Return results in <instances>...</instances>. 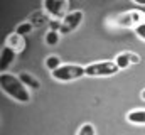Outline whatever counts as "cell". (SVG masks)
Masks as SVG:
<instances>
[{"instance_id": "6da1fadb", "label": "cell", "mask_w": 145, "mask_h": 135, "mask_svg": "<svg viewBox=\"0 0 145 135\" xmlns=\"http://www.w3.org/2000/svg\"><path fill=\"white\" fill-rule=\"evenodd\" d=\"M0 88L7 96H10L12 100L19 101V103H29L32 98L29 88L20 81V78L10 73L0 74Z\"/></svg>"}, {"instance_id": "7a4b0ae2", "label": "cell", "mask_w": 145, "mask_h": 135, "mask_svg": "<svg viewBox=\"0 0 145 135\" xmlns=\"http://www.w3.org/2000/svg\"><path fill=\"white\" fill-rule=\"evenodd\" d=\"M51 76L56 81L68 83V81H74V79H79V78L86 76V73H84V66H79V64H63L57 69H54L51 73Z\"/></svg>"}, {"instance_id": "3957f363", "label": "cell", "mask_w": 145, "mask_h": 135, "mask_svg": "<svg viewBox=\"0 0 145 135\" xmlns=\"http://www.w3.org/2000/svg\"><path fill=\"white\" fill-rule=\"evenodd\" d=\"M120 71V68L115 64V61H96L88 66H84V73L89 78H108Z\"/></svg>"}, {"instance_id": "277c9868", "label": "cell", "mask_w": 145, "mask_h": 135, "mask_svg": "<svg viewBox=\"0 0 145 135\" xmlns=\"http://www.w3.org/2000/svg\"><path fill=\"white\" fill-rule=\"evenodd\" d=\"M115 26L118 27H123V29H137L138 26L145 24V12L142 10H128V12H123L120 14L118 17H115Z\"/></svg>"}, {"instance_id": "5b68a950", "label": "cell", "mask_w": 145, "mask_h": 135, "mask_svg": "<svg viewBox=\"0 0 145 135\" xmlns=\"http://www.w3.org/2000/svg\"><path fill=\"white\" fill-rule=\"evenodd\" d=\"M44 10L51 19L63 20L69 14V0H44Z\"/></svg>"}, {"instance_id": "8992f818", "label": "cell", "mask_w": 145, "mask_h": 135, "mask_svg": "<svg viewBox=\"0 0 145 135\" xmlns=\"http://www.w3.org/2000/svg\"><path fill=\"white\" fill-rule=\"evenodd\" d=\"M83 12L81 10H71L63 20H61V34H71L74 32L79 26H81V22H83Z\"/></svg>"}, {"instance_id": "52a82bcc", "label": "cell", "mask_w": 145, "mask_h": 135, "mask_svg": "<svg viewBox=\"0 0 145 135\" xmlns=\"http://www.w3.org/2000/svg\"><path fill=\"white\" fill-rule=\"evenodd\" d=\"M113 61H115V64L120 69H127L132 64H138L140 63V56L137 52H132V51H123V52L116 54Z\"/></svg>"}, {"instance_id": "ba28073f", "label": "cell", "mask_w": 145, "mask_h": 135, "mask_svg": "<svg viewBox=\"0 0 145 135\" xmlns=\"http://www.w3.org/2000/svg\"><path fill=\"white\" fill-rule=\"evenodd\" d=\"M5 46L10 47V49H14L17 54H20V52H24V49H25V39H24V35H20V34L12 32V34L7 35Z\"/></svg>"}, {"instance_id": "9c48e42d", "label": "cell", "mask_w": 145, "mask_h": 135, "mask_svg": "<svg viewBox=\"0 0 145 135\" xmlns=\"http://www.w3.org/2000/svg\"><path fill=\"white\" fill-rule=\"evenodd\" d=\"M15 56L17 52L7 46L2 47V52H0V68H2V73H7V69L12 66V63L15 61Z\"/></svg>"}, {"instance_id": "30bf717a", "label": "cell", "mask_w": 145, "mask_h": 135, "mask_svg": "<svg viewBox=\"0 0 145 135\" xmlns=\"http://www.w3.org/2000/svg\"><path fill=\"white\" fill-rule=\"evenodd\" d=\"M127 122L133 123V125H145V110L144 108H137L127 113Z\"/></svg>"}, {"instance_id": "8fae6325", "label": "cell", "mask_w": 145, "mask_h": 135, "mask_svg": "<svg viewBox=\"0 0 145 135\" xmlns=\"http://www.w3.org/2000/svg\"><path fill=\"white\" fill-rule=\"evenodd\" d=\"M19 78H20V81L29 88V90H39L40 88V83H39V79H37L36 76H32L31 73H20L19 74Z\"/></svg>"}, {"instance_id": "7c38bea8", "label": "cell", "mask_w": 145, "mask_h": 135, "mask_svg": "<svg viewBox=\"0 0 145 135\" xmlns=\"http://www.w3.org/2000/svg\"><path fill=\"white\" fill-rule=\"evenodd\" d=\"M49 20H51V17L47 14H42V12H32V15L29 19V22H32L36 27L42 26V24H49Z\"/></svg>"}, {"instance_id": "4fadbf2b", "label": "cell", "mask_w": 145, "mask_h": 135, "mask_svg": "<svg viewBox=\"0 0 145 135\" xmlns=\"http://www.w3.org/2000/svg\"><path fill=\"white\" fill-rule=\"evenodd\" d=\"M44 66H46L49 71H51V73H52L54 69H57L59 66H63V63H61V58H59L57 54H51V56H47V58H46Z\"/></svg>"}, {"instance_id": "5bb4252c", "label": "cell", "mask_w": 145, "mask_h": 135, "mask_svg": "<svg viewBox=\"0 0 145 135\" xmlns=\"http://www.w3.org/2000/svg\"><path fill=\"white\" fill-rule=\"evenodd\" d=\"M61 41V32H57V31H47L46 35H44V42L47 44V46H56L57 42Z\"/></svg>"}, {"instance_id": "9a60e30c", "label": "cell", "mask_w": 145, "mask_h": 135, "mask_svg": "<svg viewBox=\"0 0 145 135\" xmlns=\"http://www.w3.org/2000/svg\"><path fill=\"white\" fill-rule=\"evenodd\" d=\"M36 29V26L32 24V22H22V24H19L17 27H15V32L17 34H20V35H25V34H31L32 31Z\"/></svg>"}, {"instance_id": "2e32d148", "label": "cell", "mask_w": 145, "mask_h": 135, "mask_svg": "<svg viewBox=\"0 0 145 135\" xmlns=\"http://www.w3.org/2000/svg\"><path fill=\"white\" fill-rule=\"evenodd\" d=\"M76 135H96L95 125H93V123H89V122L83 123V125L78 128V134H76Z\"/></svg>"}, {"instance_id": "e0dca14e", "label": "cell", "mask_w": 145, "mask_h": 135, "mask_svg": "<svg viewBox=\"0 0 145 135\" xmlns=\"http://www.w3.org/2000/svg\"><path fill=\"white\" fill-rule=\"evenodd\" d=\"M49 27H51V31H57V32H61V20L51 19V20H49Z\"/></svg>"}, {"instance_id": "ac0fdd59", "label": "cell", "mask_w": 145, "mask_h": 135, "mask_svg": "<svg viewBox=\"0 0 145 135\" xmlns=\"http://www.w3.org/2000/svg\"><path fill=\"white\" fill-rule=\"evenodd\" d=\"M135 34L140 37V39H144L145 41V24H142V26H138L137 29H135Z\"/></svg>"}, {"instance_id": "d6986e66", "label": "cell", "mask_w": 145, "mask_h": 135, "mask_svg": "<svg viewBox=\"0 0 145 135\" xmlns=\"http://www.w3.org/2000/svg\"><path fill=\"white\" fill-rule=\"evenodd\" d=\"M132 2H135V3L140 5V7H145V0H132Z\"/></svg>"}, {"instance_id": "ffe728a7", "label": "cell", "mask_w": 145, "mask_h": 135, "mask_svg": "<svg viewBox=\"0 0 145 135\" xmlns=\"http://www.w3.org/2000/svg\"><path fill=\"white\" fill-rule=\"evenodd\" d=\"M140 96H142V100H145V88L140 91Z\"/></svg>"}]
</instances>
